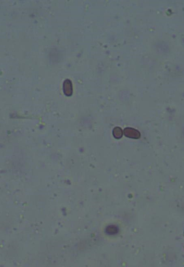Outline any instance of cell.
<instances>
[{
    "label": "cell",
    "instance_id": "cell-1",
    "mask_svg": "<svg viewBox=\"0 0 184 267\" xmlns=\"http://www.w3.org/2000/svg\"><path fill=\"white\" fill-rule=\"evenodd\" d=\"M123 133L126 137L133 139H138L141 136V133L138 130L129 127L125 128L124 129Z\"/></svg>",
    "mask_w": 184,
    "mask_h": 267
},
{
    "label": "cell",
    "instance_id": "cell-2",
    "mask_svg": "<svg viewBox=\"0 0 184 267\" xmlns=\"http://www.w3.org/2000/svg\"><path fill=\"white\" fill-rule=\"evenodd\" d=\"M62 89L64 93L67 96H71L73 93L72 82L69 79H66L63 82Z\"/></svg>",
    "mask_w": 184,
    "mask_h": 267
},
{
    "label": "cell",
    "instance_id": "cell-3",
    "mask_svg": "<svg viewBox=\"0 0 184 267\" xmlns=\"http://www.w3.org/2000/svg\"><path fill=\"white\" fill-rule=\"evenodd\" d=\"M113 135L116 139H120L123 136V132L120 127H116L113 130Z\"/></svg>",
    "mask_w": 184,
    "mask_h": 267
}]
</instances>
